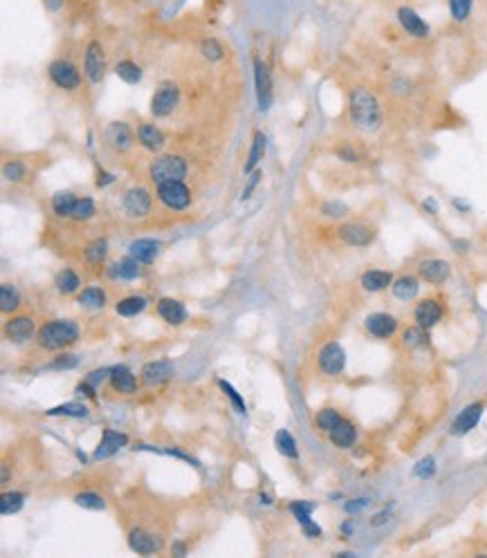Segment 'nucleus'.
Instances as JSON below:
<instances>
[{"label":"nucleus","instance_id":"obj_1","mask_svg":"<svg viewBox=\"0 0 487 558\" xmlns=\"http://www.w3.org/2000/svg\"><path fill=\"white\" fill-rule=\"evenodd\" d=\"M350 121L362 133H378L382 126V108L378 97L366 88H355L348 99Z\"/></svg>","mask_w":487,"mask_h":558},{"label":"nucleus","instance_id":"obj_2","mask_svg":"<svg viewBox=\"0 0 487 558\" xmlns=\"http://www.w3.org/2000/svg\"><path fill=\"white\" fill-rule=\"evenodd\" d=\"M79 339V327L75 321H50L38 330V346L46 350H61L73 346Z\"/></svg>","mask_w":487,"mask_h":558},{"label":"nucleus","instance_id":"obj_3","mask_svg":"<svg viewBox=\"0 0 487 558\" xmlns=\"http://www.w3.org/2000/svg\"><path fill=\"white\" fill-rule=\"evenodd\" d=\"M187 162L182 160L178 155H164V157H157V160L151 164L149 173H151V180L155 184H162V182H171V180H184L187 175Z\"/></svg>","mask_w":487,"mask_h":558},{"label":"nucleus","instance_id":"obj_4","mask_svg":"<svg viewBox=\"0 0 487 558\" xmlns=\"http://www.w3.org/2000/svg\"><path fill=\"white\" fill-rule=\"evenodd\" d=\"M157 197L160 202L173 211H184L191 204V191L184 186L182 180H171L157 184Z\"/></svg>","mask_w":487,"mask_h":558},{"label":"nucleus","instance_id":"obj_5","mask_svg":"<svg viewBox=\"0 0 487 558\" xmlns=\"http://www.w3.org/2000/svg\"><path fill=\"white\" fill-rule=\"evenodd\" d=\"M48 75L56 88H61V90H77L81 85L79 67L68 59H54L48 67Z\"/></svg>","mask_w":487,"mask_h":558},{"label":"nucleus","instance_id":"obj_6","mask_svg":"<svg viewBox=\"0 0 487 558\" xmlns=\"http://www.w3.org/2000/svg\"><path fill=\"white\" fill-rule=\"evenodd\" d=\"M254 83H256V102L259 110L267 112L274 102V85H272V72L269 65L261 59H254Z\"/></svg>","mask_w":487,"mask_h":558},{"label":"nucleus","instance_id":"obj_7","mask_svg":"<svg viewBox=\"0 0 487 558\" xmlns=\"http://www.w3.org/2000/svg\"><path fill=\"white\" fill-rule=\"evenodd\" d=\"M83 72L88 77L90 83H102L104 75H106V54H104V45L99 40H90L88 48H85L83 54Z\"/></svg>","mask_w":487,"mask_h":558},{"label":"nucleus","instance_id":"obj_8","mask_svg":"<svg viewBox=\"0 0 487 558\" xmlns=\"http://www.w3.org/2000/svg\"><path fill=\"white\" fill-rule=\"evenodd\" d=\"M178 102H180L178 85L164 83V85H160V88L155 90V94L151 99V114H153V117H157V119L168 117V114L176 110Z\"/></svg>","mask_w":487,"mask_h":558},{"label":"nucleus","instance_id":"obj_9","mask_svg":"<svg viewBox=\"0 0 487 558\" xmlns=\"http://www.w3.org/2000/svg\"><path fill=\"white\" fill-rule=\"evenodd\" d=\"M395 18H397V23H400V27H402V30H405V34H409L411 38L422 40V38L429 36V32H432V27H429V23H427V21L420 16V13L413 9V7H407V5L397 7Z\"/></svg>","mask_w":487,"mask_h":558},{"label":"nucleus","instance_id":"obj_10","mask_svg":"<svg viewBox=\"0 0 487 558\" xmlns=\"http://www.w3.org/2000/svg\"><path fill=\"white\" fill-rule=\"evenodd\" d=\"M339 238L350 247H368L375 240V229L364 222H348L339 226Z\"/></svg>","mask_w":487,"mask_h":558},{"label":"nucleus","instance_id":"obj_11","mask_svg":"<svg viewBox=\"0 0 487 558\" xmlns=\"http://www.w3.org/2000/svg\"><path fill=\"white\" fill-rule=\"evenodd\" d=\"M151 207H153V197H151V193L146 189H141V186H133V189L124 195V211L131 218L149 216Z\"/></svg>","mask_w":487,"mask_h":558},{"label":"nucleus","instance_id":"obj_12","mask_svg":"<svg viewBox=\"0 0 487 558\" xmlns=\"http://www.w3.org/2000/svg\"><path fill=\"white\" fill-rule=\"evenodd\" d=\"M346 366V352L339 343H328L319 352V368L326 375H339Z\"/></svg>","mask_w":487,"mask_h":558},{"label":"nucleus","instance_id":"obj_13","mask_svg":"<svg viewBox=\"0 0 487 558\" xmlns=\"http://www.w3.org/2000/svg\"><path fill=\"white\" fill-rule=\"evenodd\" d=\"M128 545H131L133 552L149 556V554H155L162 549V538L146 532V529H133V532L128 534Z\"/></svg>","mask_w":487,"mask_h":558},{"label":"nucleus","instance_id":"obj_14","mask_svg":"<svg viewBox=\"0 0 487 558\" xmlns=\"http://www.w3.org/2000/svg\"><path fill=\"white\" fill-rule=\"evenodd\" d=\"M420 278L432 283V285H442L449 276H451V265L447 261L440 258H429L424 263H420Z\"/></svg>","mask_w":487,"mask_h":558},{"label":"nucleus","instance_id":"obj_15","mask_svg":"<svg viewBox=\"0 0 487 558\" xmlns=\"http://www.w3.org/2000/svg\"><path fill=\"white\" fill-rule=\"evenodd\" d=\"M106 139H108V144L114 151L126 153L128 148L133 146V131H131V126H128L126 121H112L106 128Z\"/></svg>","mask_w":487,"mask_h":558},{"label":"nucleus","instance_id":"obj_16","mask_svg":"<svg viewBox=\"0 0 487 558\" xmlns=\"http://www.w3.org/2000/svg\"><path fill=\"white\" fill-rule=\"evenodd\" d=\"M366 330H368V334H373L378 339H389L397 330V321H395V317H391V314L378 312V314H370V317L366 319Z\"/></svg>","mask_w":487,"mask_h":558},{"label":"nucleus","instance_id":"obj_17","mask_svg":"<svg viewBox=\"0 0 487 558\" xmlns=\"http://www.w3.org/2000/svg\"><path fill=\"white\" fill-rule=\"evenodd\" d=\"M481 415H483V404H469L467 408L461 410V415L454 420L451 424V435H467L471 428H474L481 420Z\"/></svg>","mask_w":487,"mask_h":558},{"label":"nucleus","instance_id":"obj_18","mask_svg":"<svg viewBox=\"0 0 487 558\" xmlns=\"http://www.w3.org/2000/svg\"><path fill=\"white\" fill-rule=\"evenodd\" d=\"M440 319H442V307L434 298H427L415 307V323H418L422 330H432Z\"/></svg>","mask_w":487,"mask_h":558},{"label":"nucleus","instance_id":"obj_19","mask_svg":"<svg viewBox=\"0 0 487 558\" xmlns=\"http://www.w3.org/2000/svg\"><path fill=\"white\" fill-rule=\"evenodd\" d=\"M128 437L124 433H117L112 431V428H106L104 435H102V442H99V447L95 451V460H106V457L114 455L122 447H126Z\"/></svg>","mask_w":487,"mask_h":558},{"label":"nucleus","instance_id":"obj_20","mask_svg":"<svg viewBox=\"0 0 487 558\" xmlns=\"http://www.w3.org/2000/svg\"><path fill=\"white\" fill-rule=\"evenodd\" d=\"M34 334V321L30 317H14L5 323V337L14 343H23Z\"/></svg>","mask_w":487,"mask_h":558},{"label":"nucleus","instance_id":"obj_21","mask_svg":"<svg viewBox=\"0 0 487 558\" xmlns=\"http://www.w3.org/2000/svg\"><path fill=\"white\" fill-rule=\"evenodd\" d=\"M173 375V363L171 361H153L141 368V381L146 385H160Z\"/></svg>","mask_w":487,"mask_h":558},{"label":"nucleus","instance_id":"obj_22","mask_svg":"<svg viewBox=\"0 0 487 558\" xmlns=\"http://www.w3.org/2000/svg\"><path fill=\"white\" fill-rule=\"evenodd\" d=\"M108 379H110V385L117 393H124V395H131V393H135V388H137V379H135V375L131 370H128L126 366H114L112 370H110V375H108Z\"/></svg>","mask_w":487,"mask_h":558},{"label":"nucleus","instance_id":"obj_23","mask_svg":"<svg viewBox=\"0 0 487 558\" xmlns=\"http://www.w3.org/2000/svg\"><path fill=\"white\" fill-rule=\"evenodd\" d=\"M157 253H160V242L157 240H149V238H141V240H135L131 247H128V256H133L135 261L139 263H153L157 258Z\"/></svg>","mask_w":487,"mask_h":558},{"label":"nucleus","instance_id":"obj_24","mask_svg":"<svg viewBox=\"0 0 487 558\" xmlns=\"http://www.w3.org/2000/svg\"><path fill=\"white\" fill-rule=\"evenodd\" d=\"M157 312H160V317L171 325H182L187 321V310H184L180 300H173V298H160Z\"/></svg>","mask_w":487,"mask_h":558},{"label":"nucleus","instance_id":"obj_25","mask_svg":"<svg viewBox=\"0 0 487 558\" xmlns=\"http://www.w3.org/2000/svg\"><path fill=\"white\" fill-rule=\"evenodd\" d=\"M137 139H139L141 146H144L146 151H153V153L162 151L164 144H166L164 133L157 126H153V124H141L139 131H137Z\"/></svg>","mask_w":487,"mask_h":558},{"label":"nucleus","instance_id":"obj_26","mask_svg":"<svg viewBox=\"0 0 487 558\" xmlns=\"http://www.w3.org/2000/svg\"><path fill=\"white\" fill-rule=\"evenodd\" d=\"M328 435H331V442H333L335 447H339V449H350V447L355 444V439H357V428L353 426V422L341 420Z\"/></svg>","mask_w":487,"mask_h":558},{"label":"nucleus","instance_id":"obj_27","mask_svg":"<svg viewBox=\"0 0 487 558\" xmlns=\"http://www.w3.org/2000/svg\"><path fill=\"white\" fill-rule=\"evenodd\" d=\"M312 509H314V505L308 503V500H304V503H292V505H290V511L296 516V520L301 523V527H304L306 536H321V529L310 520Z\"/></svg>","mask_w":487,"mask_h":558},{"label":"nucleus","instance_id":"obj_28","mask_svg":"<svg viewBox=\"0 0 487 558\" xmlns=\"http://www.w3.org/2000/svg\"><path fill=\"white\" fill-rule=\"evenodd\" d=\"M265 146H267V139L261 131H256L254 137H252V148H250V155H247V162H245V175H252L256 166L263 162V155H265Z\"/></svg>","mask_w":487,"mask_h":558},{"label":"nucleus","instance_id":"obj_29","mask_svg":"<svg viewBox=\"0 0 487 558\" xmlns=\"http://www.w3.org/2000/svg\"><path fill=\"white\" fill-rule=\"evenodd\" d=\"M393 283V276L389 271H382V269H368L366 274L362 276V288L366 292H384L389 285Z\"/></svg>","mask_w":487,"mask_h":558},{"label":"nucleus","instance_id":"obj_30","mask_svg":"<svg viewBox=\"0 0 487 558\" xmlns=\"http://www.w3.org/2000/svg\"><path fill=\"white\" fill-rule=\"evenodd\" d=\"M77 195L70 193V191H61L52 197V209L59 218H73V211H75V204H77Z\"/></svg>","mask_w":487,"mask_h":558},{"label":"nucleus","instance_id":"obj_31","mask_svg":"<svg viewBox=\"0 0 487 558\" xmlns=\"http://www.w3.org/2000/svg\"><path fill=\"white\" fill-rule=\"evenodd\" d=\"M393 294H395V298H400V300H411V298H415L418 296V290H420V285H418V280H415L413 276H400L397 280H393Z\"/></svg>","mask_w":487,"mask_h":558},{"label":"nucleus","instance_id":"obj_32","mask_svg":"<svg viewBox=\"0 0 487 558\" xmlns=\"http://www.w3.org/2000/svg\"><path fill=\"white\" fill-rule=\"evenodd\" d=\"M79 305L88 310H102L106 305V292L102 288H88L79 294Z\"/></svg>","mask_w":487,"mask_h":558},{"label":"nucleus","instance_id":"obj_33","mask_svg":"<svg viewBox=\"0 0 487 558\" xmlns=\"http://www.w3.org/2000/svg\"><path fill=\"white\" fill-rule=\"evenodd\" d=\"M114 75H117L122 81L135 85V83L141 81V67L137 63H133L131 59H124V61H119L117 65H114Z\"/></svg>","mask_w":487,"mask_h":558},{"label":"nucleus","instance_id":"obj_34","mask_svg":"<svg viewBox=\"0 0 487 558\" xmlns=\"http://www.w3.org/2000/svg\"><path fill=\"white\" fill-rule=\"evenodd\" d=\"M112 276L114 278H124V280H133V278H139L141 276V269H139V261H135L133 256H128L124 258L117 267H112Z\"/></svg>","mask_w":487,"mask_h":558},{"label":"nucleus","instance_id":"obj_35","mask_svg":"<svg viewBox=\"0 0 487 558\" xmlns=\"http://www.w3.org/2000/svg\"><path fill=\"white\" fill-rule=\"evenodd\" d=\"M23 505H25V496L21 491L3 493V498H0V513L3 516H11V513H18Z\"/></svg>","mask_w":487,"mask_h":558},{"label":"nucleus","instance_id":"obj_36","mask_svg":"<svg viewBox=\"0 0 487 558\" xmlns=\"http://www.w3.org/2000/svg\"><path fill=\"white\" fill-rule=\"evenodd\" d=\"M144 307H146V300L141 296H128V298H122L114 310H117L119 317H135V314L144 312Z\"/></svg>","mask_w":487,"mask_h":558},{"label":"nucleus","instance_id":"obj_37","mask_svg":"<svg viewBox=\"0 0 487 558\" xmlns=\"http://www.w3.org/2000/svg\"><path fill=\"white\" fill-rule=\"evenodd\" d=\"M79 285H81V280L73 269H63V271H59V276H56V290L65 296L75 294L79 290Z\"/></svg>","mask_w":487,"mask_h":558},{"label":"nucleus","instance_id":"obj_38","mask_svg":"<svg viewBox=\"0 0 487 558\" xmlns=\"http://www.w3.org/2000/svg\"><path fill=\"white\" fill-rule=\"evenodd\" d=\"M449 13L456 23H465L471 16V9H474V0H447Z\"/></svg>","mask_w":487,"mask_h":558},{"label":"nucleus","instance_id":"obj_39","mask_svg":"<svg viewBox=\"0 0 487 558\" xmlns=\"http://www.w3.org/2000/svg\"><path fill=\"white\" fill-rule=\"evenodd\" d=\"M274 442H277V449H279V453L281 455H285V457H299V449H296V442H294V437L288 433V431H279L277 433V437H274Z\"/></svg>","mask_w":487,"mask_h":558},{"label":"nucleus","instance_id":"obj_40","mask_svg":"<svg viewBox=\"0 0 487 558\" xmlns=\"http://www.w3.org/2000/svg\"><path fill=\"white\" fill-rule=\"evenodd\" d=\"M106 253H108V242L102 240V238H97L92 240L88 249H85V258H88L92 265H102L104 258H106Z\"/></svg>","mask_w":487,"mask_h":558},{"label":"nucleus","instance_id":"obj_41","mask_svg":"<svg viewBox=\"0 0 487 558\" xmlns=\"http://www.w3.org/2000/svg\"><path fill=\"white\" fill-rule=\"evenodd\" d=\"M339 422H341V415L335 408H323L317 412V426L326 433H331Z\"/></svg>","mask_w":487,"mask_h":558},{"label":"nucleus","instance_id":"obj_42","mask_svg":"<svg viewBox=\"0 0 487 558\" xmlns=\"http://www.w3.org/2000/svg\"><path fill=\"white\" fill-rule=\"evenodd\" d=\"M75 503L83 509H92V511H104L106 509V503L102 496H97L92 491H85V493H79L75 498Z\"/></svg>","mask_w":487,"mask_h":558},{"label":"nucleus","instance_id":"obj_43","mask_svg":"<svg viewBox=\"0 0 487 558\" xmlns=\"http://www.w3.org/2000/svg\"><path fill=\"white\" fill-rule=\"evenodd\" d=\"M18 294H16V290L11 288V285H3V288H0V310L3 312H14L18 307Z\"/></svg>","mask_w":487,"mask_h":558},{"label":"nucleus","instance_id":"obj_44","mask_svg":"<svg viewBox=\"0 0 487 558\" xmlns=\"http://www.w3.org/2000/svg\"><path fill=\"white\" fill-rule=\"evenodd\" d=\"M48 415H68V417H85L88 415V408L79 402H70V404H63V406H56V408H50Z\"/></svg>","mask_w":487,"mask_h":558},{"label":"nucleus","instance_id":"obj_45","mask_svg":"<svg viewBox=\"0 0 487 558\" xmlns=\"http://www.w3.org/2000/svg\"><path fill=\"white\" fill-rule=\"evenodd\" d=\"M200 52H203V56L207 61H220L223 59V45L216 40V38H205L203 43H200Z\"/></svg>","mask_w":487,"mask_h":558},{"label":"nucleus","instance_id":"obj_46","mask_svg":"<svg viewBox=\"0 0 487 558\" xmlns=\"http://www.w3.org/2000/svg\"><path fill=\"white\" fill-rule=\"evenodd\" d=\"M95 216V202L92 197H79L77 204H75V211H73V218L75 220H90Z\"/></svg>","mask_w":487,"mask_h":558},{"label":"nucleus","instance_id":"obj_47","mask_svg":"<svg viewBox=\"0 0 487 558\" xmlns=\"http://www.w3.org/2000/svg\"><path fill=\"white\" fill-rule=\"evenodd\" d=\"M3 175L7 182H23L25 175H27V166L18 160H14V162H7L5 168H3Z\"/></svg>","mask_w":487,"mask_h":558},{"label":"nucleus","instance_id":"obj_48","mask_svg":"<svg viewBox=\"0 0 487 558\" xmlns=\"http://www.w3.org/2000/svg\"><path fill=\"white\" fill-rule=\"evenodd\" d=\"M402 341H405V346H409V348H420V346H424L427 337H424V330L418 325V327H409V330L405 332V337H402Z\"/></svg>","mask_w":487,"mask_h":558},{"label":"nucleus","instance_id":"obj_49","mask_svg":"<svg viewBox=\"0 0 487 558\" xmlns=\"http://www.w3.org/2000/svg\"><path fill=\"white\" fill-rule=\"evenodd\" d=\"M218 385H220V388H223V390L229 395V399H232V404L236 406V410H238L240 415H245V412H247V408H245V402H242V397H240V395L234 390V385H232V383H227L225 379H220V381H218Z\"/></svg>","mask_w":487,"mask_h":558},{"label":"nucleus","instance_id":"obj_50","mask_svg":"<svg viewBox=\"0 0 487 558\" xmlns=\"http://www.w3.org/2000/svg\"><path fill=\"white\" fill-rule=\"evenodd\" d=\"M413 474L418 476V478H432L436 474V462H434V457H424V460L418 462V466L413 469Z\"/></svg>","mask_w":487,"mask_h":558},{"label":"nucleus","instance_id":"obj_51","mask_svg":"<svg viewBox=\"0 0 487 558\" xmlns=\"http://www.w3.org/2000/svg\"><path fill=\"white\" fill-rule=\"evenodd\" d=\"M79 363V359L75 354H61V356H56V361H52L48 368L50 370H70V368H75Z\"/></svg>","mask_w":487,"mask_h":558},{"label":"nucleus","instance_id":"obj_52","mask_svg":"<svg viewBox=\"0 0 487 558\" xmlns=\"http://www.w3.org/2000/svg\"><path fill=\"white\" fill-rule=\"evenodd\" d=\"M323 213L328 218H341V216H346L348 209H346V204H341V202H328L323 207Z\"/></svg>","mask_w":487,"mask_h":558},{"label":"nucleus","instance_id":"obj_53","mask_svg":"<svg viewBox=\"0 0 487 558\" xmlns=\"http://www.w3.org/2000/svg\"><path fill=\"white\" fill-rule=\"evenodd\" d=\"M108 375H110V370H95V372H90L88 377H85V381H88L92 388H97V385L102 383Z\"/></svg>","mask_w":487,"mask_h":558},{"label":"nucleus","instance_id":"obj_54","mask_svg":"<svg viewBox=\"0 0 487 558\" xmlns=\"http://www.w3.org/2000/svg\"><path fill=\"white\" fill-rule=\"evenodd\" d=\"M259 180H261V173H259V170H254V173H252V180H250V184H247V189L242 191V199H247V197L252 195V191L256 189V184H259Z\"/></svg>","mask_w":487,"mask_h":558},{"label":"nucleus","instance_id":"obj_55","mask_svg":"<svg viewBox=\"0 0 487 558\" xmlns=\"http://www.w3.org/2000/svg\"><path fill=\"white\" fill-rule=\"evenodd\" d=\"M366 505H368V503H366V500H364V498H360V500H350V503L346 505V511H348V513H355V511H360V509H364Z\"/></svg>","mask_w":487,"mask_h":558},{"label":"nucleus","instance_id":"obj_56","mask_svg":"<svg viewBox=\"0 0 487 558\" xmlns=\"http://www.w3.org/2000/svg\"><path fill=\"white\" fill-rule=\"evenodd\" d=\"M337 155L341 157L343 162H350V164H353V162H357V153H355V151H350V148H341Z\"/></svg>","mask_w":487,"mask_h":558},{"label":"nucleus","instance_id":"obj_57","mask_svg":"<svg viewBox=\"0 0 487 558\" xmlns=\"http://www.w3.org/2000/svg\"><path fill=\"white\" fill-rule=\"evenodd\" d=\"M43 3H46V9H48L50 13H56V11L63 7V0H43Z\"/></svg>","mask_w":487,"mask_h":558},{"label":"nucleus","instance_id":"obj_58","mask_svg":"<svg viewBox=\"0 0 487 558\" xmlns=\"http://www.w3.org/2000/svg\"><path fill=\"white\" fill-rule=\"evenodd\" d=\"M112 180H114V175H108V173H104V170H102V173L97 175V186L102 189V186H108Z\"/></svg>","mask_w":487,"mask_h":558},{"label":"nucleus","instance_id":"obj_59","mask_svg":"<svg viewBox=\"0 0 487 558\" xmlns=\"http://www.w3.org/2000/svg\"><path fill=\"white\" fill-rule=\"evenodd\" d=\"M176 554L182 556V554H184V545H176Z\"/></svg>","mask_w":487,"mask_h":558}]
</instances>
